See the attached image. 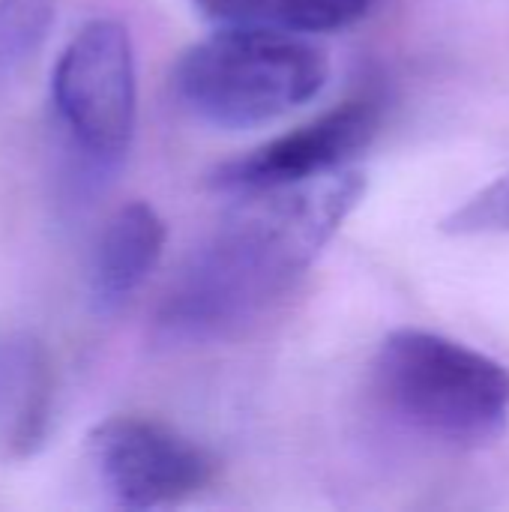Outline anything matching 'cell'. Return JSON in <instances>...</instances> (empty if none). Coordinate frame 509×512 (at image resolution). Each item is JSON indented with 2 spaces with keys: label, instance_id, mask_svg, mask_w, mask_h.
Segmentation results:
<instances>
[{
  "label": "cell",
  "instance_id": "obj_1",
  "mask_svg": "<svg viewBox=\"0 0 509 512\" xmlns=\"http://www.w3.org/2000/svg\"><path fill=\"white\" fill-rule=\"evenodd\" d=\"M360 168L240 192L216 231L171 282L156 333L174 345H201L243 333L312 267L366 195Z\"/></svg>",
  "mask_w": 509,
  "mask_h": 512
},
{
  "label": "cell",
  "instance_id": "obj_2",
  "mask_svg": "<svg viewBox=\"0 0 509 512\" xmlns=\"http://www.w3.org/2000/svg\"><path fill=\"white\" fill-rule=\"evenodd\" d=\"M375 390L414 432L450 444L483 447L509 423V366L450 336L402 327L372 360Z\"/></svg>",
  "mask_w": 509,
  "mask_h": 512
},
{
  "label": "cell",
  "instance_id": "obj_3",
  "mask_svg": "<svg viewBox=\"0 0 509 512\" xmlns=\"http://www.w3.org/2000/svg\"><path fill=\"white\" fill-rule=\"evenodd\" d=\"M330 75L321 45L300 33L219 27L174 66L177 99L204 123L252 129L315 99Z\"/></svg>",
  "mask_w": 509,
  "mask_h": 512
},
{
  "label": "cell",
  "instance_id": "obj_4",
  "mask_svg": "<svg viewBox=\"0 0 509 512\" xmlns=\"http://www.w3.org/2000/svg\"><path fill=\"white\" fill-rule=\"evenodd\" d=\"M51 96L75 147L114 168L132 144L138 105L129 30L114 18L84 24L54 63Z\"/></svg>",
  "mask_w": 509,
  "mask_h": 512
},
{
  "label": "cell",
  "instance_id": "obj_5",
  "mask_svg": "<svg viewBox=\"0 0 509 512\" xmlns=\"http://www.w3.org/2000/svg\"><path fill=\"white\" fill-rule=\"evenodd\" d=\"M87 447L102 486L129 510L180 504L216 477L213 453L153 417H108L90 432Z\"/></svg>",
  "mask_w": 509,
  "mask_h": 512
},
{
  "label": "cell",
  "instance_id": "obj_6",
  "mask_svg": "<svg viewBox=\"0 0 509 512\" xmlns=\"http://www.w3.org/2000/svg\"><path fill=\"white\" fill-rule=\"evenodd\" d=\"M381 117H384V102L372 93H363L249 150L246 156L222 162L219 168L210 171L207 183L219 192L240 195V192L288 186L348 168V162L357 153H363L378 135Z\"/></svg>",
  "mask_w": 509,
  "mask_h": 512
},
{
  "label": "cell",
  "instance_id": "obj_7",
  "mask_svg": "<svg viewBox=\"0 0 509 512\" xmlns=\"http://www.w3.org/2000/svg\"><path fill=\"white\" fill-rule=\"evenodd\" d=\"M54 414V369L30 333L0 336V456L24 462L42 450Z\"/></svg>",
  "mask_w": 509,
  "mask_h": 512
},
{
  "label": "cell",
  "instance_id": "obj_8",
  "mask_svg": "<svg viewBox=\"0 0 509 512\" xmlns=\"http://www.w3.org/2000/svg\"><path fill=\"white\" fill-rule=\"evenodd\" d=\"M168 228L147 201L123 204L102 228L90 264V303L99 315L120 312L156 270Z\"/></svg>",
  "mask_w": 509,
  "mask_h": 512
},
{
  "label": "cell",
  "instance_id": "obj_9",
  "mask_svg": "<svg viewBox=\"0 0 509 512\" xmlns=\"http://www.w3.org/2000/svg\"><path fill=\"white\" fill-rule=\"evenodd\" d=\"M375 0H192L219 27H264L282 33H333L357 24Z\"/></svg>",
  "mask_w": 509,
  "mask_h": 512
},
{
  "label": "cell",
  "instance_id": "obj_10",
  "mask_svg": "<svg viewBox=\"0 0 509 512\" xmlns=\"http://www.w3.org/2000/svg\"><path fill=\"white\" fill-rule=\"evenodd\" d=\"M57 0H0V78L15 72L45 42Z\"/></svg>",
  "mask_w": 509,
  "mask_h": 512
},
{
  "label": "cell",
  "instance_id": "obj_11",
  "mask_svg": "<svg viewBox=\"0 0 509 512\" xmlns=\"http://www.w3.org/2000/svg\"><path fill=\"white\" fill-rule=\"evenodd\" d=\"M441 231L456 237L509 234V174L498 177L495 183L471 195L462 207H456L441 222Z\"/></svg>",
  "mask_w": 509,
  "mask_h": 512
}]
</instances>
